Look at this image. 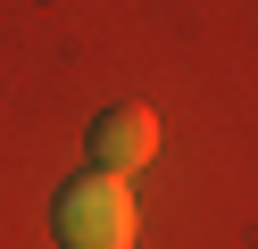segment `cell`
Returning <instances> with one entry per match:
<instances>
[{
  "instance_id": "2",
  "label": "cell",
  "mask_w": 258,
  "mask_h": 249,
  "mask_svg": "<svg viewBox=\"0 0 258 249\" xmlns=\"http://www.w3.org/2000/svg\"><path fill=\"white\" fill-rule=\"evenodd\" d=\"M92 175H134V166H150L158 158V116L150 108H142V100H117V108H100V116H92Z\"/></svg>"
},
{
  "instance_id": "1",
  "label": "cell",
  "mask_w": 258,
  "mask_h": 249,
  "mask_svg": "<svg viewBox=\"0 0 258 249\" xmlns=\"http://www.w3.org/2000/svg\"><path fill=\"white\" fill-rule=\"evenodd\" d=\"M50 224L67 249H134L142 216H134V183L117 175H75L67 191L50 199Z\"/></svg>"
}]
</instances>
